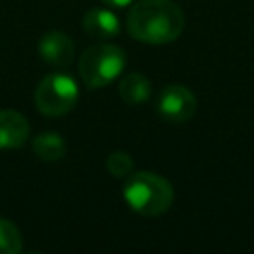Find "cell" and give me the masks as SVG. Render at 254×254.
I'll return each instance as SVG.
<instances>
[{
	"mask_svg": "<svg viewBox=\"0 0 254 254\" xmlns=\"http://www.w3.org/2000/svg\"><path fill=\"white\" fill-rule=\"evenodd\" d=\"M185 30V14L173 0H139L127 14V32L145 44L175 42Z\"/></svg>",
	"mask_w": 254,
	"mask_h": 254,
	"instance_id": "1",
	"label": "cell"
},
{
	"mask_svg": "<svg viewBox=\"0 0 254 254\" xmlns=\"http://www.w3.org/2000/svg\"><path fill=\"white\" fill-rule=\"evenodd\" d=\"M125 202L143 216H159L167 212L175 200L173 185L151 171L131 173L123 185Z\"/></svg>",
	"mask_w": 254,
	"mask_h": 254,
	"instance_id": "2",
	"label": "cell"
},
{
	"mask_svg": "<svg viewBox=\"0 0 254 254\" xmlns=\"http://www.w3.org/2000/svg\"><path fill=\"white\" fill-rule=\"evenodd\" d=\"M125 62V52L115 44L89 46L79 58V77L89 89L105 87L123 73Z\"/></svg>",
	"mask_w": 254,
	"mask_h": 254,
	"instance_id": "3",
	"label": "cell"
},
{
	"mask_svg": "<svg viewBox=\"0 0 254 254\" xmlns=\"http://www.w3.org/2000/svg\"><path fill=\"white\" fill-rule=\"evenodd\" d=\"M79 99L77 83L67 73H48L36 87V107L46 117H62L69 113Z\"/></svg>",
	"mask_w": 254,
	"mask_h": 254,
	"instance_id": "4",
	"label": "cell"
},
{
	"mask_svg": "<svg viewBox=\"0 0 254 254\" xmlns=\"http://www.w3.org/2000/svg\"><path fill=\"white\" fill-rule=\"evenodd\" d=\"M157 111L169 123H185L196 111V97L185 85H167L157 97Z\"/></svg>",
	"mask_w": 254,
	"mask_h": 254,
	"instance_id": "5",
	"label": "cell"
},
{
	"mask_svg": "<svg viewBox=\"0 0 254 254\" xmlns=\"http://www.w3.org/2000/svg\"><path fill=\"white\" fill-rule=\"evenodd\" d=\"M40 56L46 64L54 65V67H65L73 62L75 56V48L73 42L67 34L60 32V30H50L42 36L40 40Z\"/></svg>",
	"mask_w": 254,
	"mask_h": 254,
	"instance_id": "6",
	"label": "cell"
},
{
	"mask_svg": "<svg viewBox=\"0 0 254 254\" xmlns=\"http://www.w3.org/2000/svg\"><path fill=\"white\" fill-rule=\"evenodd\" d=\"M28 119L16 109H0V149H20L28 141Z\"/></svg>",
	"mask_w": 254,
	"mask_h": 254,
	"instance_id": "7",
	"label": "cell"
},
{
	"mask_svg": "<svg viewBox=\"0 0 254 254\" xmlns=\"http://www.w3.org/2000/svg\"><path fill=\"white\" fill-rule=\"evenodd\" d=\"M83 32L91 38H99V40H107L119 34L121 30V22L119 18L105 8H91L87 10V14L83 16Z\"/></svg>",
	"mask_w": 254,
	"mask_h": 254,
	"instance_id": "8",
	"label": "cell"
},
{
	"mask_svg": "<svg viewBox=\"0 0 254 254\" xmlns=\"http://www.w3.org/2000/svg\"><path fill=\"white\" fill-rule=\"evenodd\" d=\"M119 95L127 103H143L151 97V81L139 71L125 73L119 81Z\"/></svg>",
	"mask_w": 254,
	"mask_h": 254,
	"instance_id": "9",
	"label": "cell"
},
{
	"mask_svg": "<svg viewBox=\"0 0 254 254\" xmlns=\"http://www.w3.org/2000/svg\"><path fill=\"white\" fill-rule=\"evenodd\" d=\"M32 149L38 159L46 163H56L65 155V141L58 133H40L32 139Z\"/></svg>",
	"mask_w": 254,
	"mask_h": 254,
	"instance_id": "10",
	"label": "cell"
},
{
	"mask_svg": "<svg viewBox=\"0 0 254 254\" xmlns=\"http://www.w3.org/2000/svg\"><path fill=\"white\" fill-rule=\"evenodd\" d=\"M22 252V234L14 222L0 218V254H18Z\"/></svg>",
	"mask_w": 254,
	"mask_h": 254,
	"instance_id": "11",
	"label": "cell"
},
{
	"mask_svg": "<svg viewBox=\"0 0 254 254\" xmlns=\"http://www.w3.org/2000/svg\"><path fill=\"white\" fill-rule=\"evenodd\" d=\"M105 167L107 171L117 177V179H127L131 173H133V159L129 153H123V151H113L107 161H105Z\"/></svg>",
	"mask_w": 254,
	"mask_h": 254,
	"instance_id": "12",
	"label": "cell"
},
{
	"mask_svg": "<svg viewBox=\"0 0 254 254\" xmlns=\"http://www.w3.org/2000/svg\"><path fill=\"white\" fill-rule=\"evenodd\" d=\"M105 4H111V6H117V8H121V6H127V4H131L133 0H103Z\"/></svg>",
	"mask_w": 254,
	"mask_h": 254,
	"instance_id": "13",
	"label": "cell"
}]
</instances>
